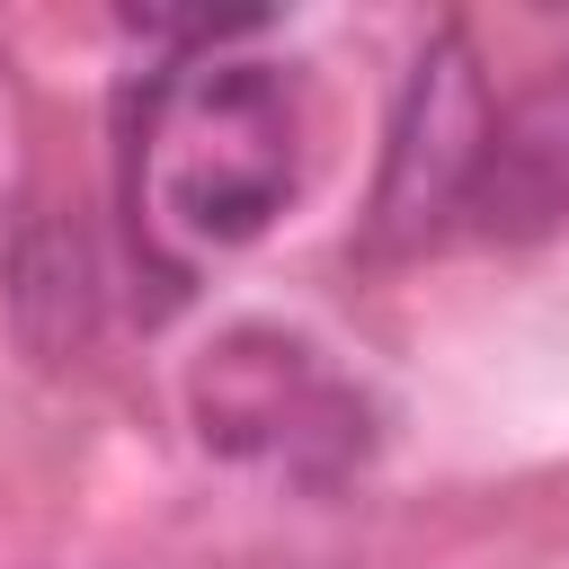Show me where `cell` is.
I'll use <instances>...</instances> for the list:
<instances>
[{"mask_svg": "<svg viewBox=\"0 0 569 569\" xmlns=\"http://www.w3.org/2000/svg\"><path fill=\"white\" fill-rule=\"evenodd\" d=\"M293 178H302L293 71L249 53H204L142 80L124 133V204H133V240L169 276L249 249L293 204Z\"/></svg>", "mask_w": 569, "mask_h": 569, "instance_id": "obj_1", "label": "cell"}, {"mask_svg": "<svg viewBox=\"0 0 569 569\" xmlns=\"http://www.w3.org/2000/svg\"><path fill=\"white\" fill-rule=\"evenodd\" d=\"M187 418L204 453L293 489H338L382 436L373 391L284 320H231L187 373Z\"/></svg>", "mask_w": 569, "mask_h": 569, "instance_id": "obj_2", "label": "cell"}, {"mask_svg": "<svg viewBox=\"0 0 569 569\" xmlns=\"http://www.w3.org/2000/svg\"><path fill=\"white\" fill-rule=\"evenodd\" d=\"M480 142H489V80H480V53L471 36L445 18L400 98H391V133H382V187H373V249H418L436 240L445 222H462V196H471V169H480Z\"/></svg>", "mask_w": 569, "mask_h": 569, "instance_id": "obj_3", "label": "cell"}, {"mask_svg": "<svg viewBox=\"0 0 569 569\" xmlns=\"http://www.w3.org/2000/svg\"><path fill=\"white\" fill-rule=\"evenodd\" d=\"M569 222V53L489 107V142L462 196V231L480 240H542Z\"/></svg>", "mask_w": 569, "mask_h": 569, "instance_id": "obj_4", "label": "cell"}]
</instances>
